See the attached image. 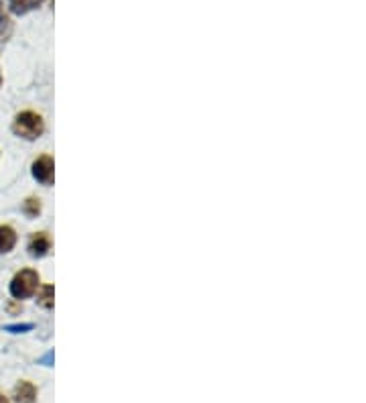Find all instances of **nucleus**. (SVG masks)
Wrapping results in <instances>:
<instances>
[{
    "instance_id": "obj_1",
    "label": "nucleus",
    "mask_w": 366,
    "mask_h": 403,
    "mask_svg": "<svg viewBox=\"0 0 366 403\" xmlns=\"http://www.w3.org/2000/svg\"><path fill=\"white\" fill-rule=\"evenodd\" d=\"M13 131L20 139H27V141H35L39 139L43 131H45V124H43V118L35 113H20L13 122Z\"/></svg>"
},
{
    "instance_id": "obj_2",
    "label": "nucleus",
    "mask_w": 366,
    "mask_h": 403,
    "mask_svg": "<svg viewBox=\"0 0 366 403\" xmlns=\"http://www.w3.org/2000/svg\"><path fill=\"white\" fill-rule=\"evenodd\" d=\"M39 286V275L37 271L33 269H22L15 275L13 283H11V293L17 300H27L35 293V289Z\"/></svg>"
},
{
    "instance_id": "obj_3",
    "label": "nucleus",
    "mask_w": 366,
    "mask_h": 403,
    "mask_svg": "<svg viewBox=\"0 0 366 403\" xmlns=\"http://www.w3.org/2000/svg\"><path fill=\"white\" fill-rule=\"evenodd\" d=\"M33 177L41 181L43 186H51L53 184V159L49 155L39 157L33 163Z\"/></svg>"
},
{
    "instance_id": "obj_4",
    "label": "nucleus",
    "mask_w": 366,
    "mask_h": 403,
    "mask_svg": "<svg viewBox=\"0 0 366 403\" xmlns=\"http://www.w3.org/2000/svg\"><path fill=\"white\" fill-rule=\"evenodd\" d=\"M49 249H51V241H49V236L45 232L33 234V238L29 243V250H31L33 257H45Z\"/></svg>"
},
{
    "instance_id": "obj_5",
    "label": "nucleus",
    "mask_w": 366,
    "mask_h": 403,
    "mask_svg": "<svg viewBox=\"0 0 366 403\" xmlns=\"http://www.w3.org/2000/svg\"><path fill=\"white\" fill-rule=\"evenodd\" d=\"M35 399H37V389L33 383L20 381L15 387V402L17 403H35Z\"/></svg>"
},
{
    "instance_id": "obj_6",
    "label": "nucleus",
    "mask_w": 366,
    "mask_h": 403,
    "mask_svg": "<svg viewBox=\"0 0 366 403\" xmlns=\"http://www.w3.org/2000/svg\"><path fill=\"white\" fill-rule=\"evenodd\" d=\"M17 245V234L11 226H0V252H11Z\"/></svg>"
},
{
    "instance_id": "obj_7",
    "label": "nucleus",
    "mask_w": 366,
    "mask_h": 403,
    "mask_svg": "<svg viewBox=\"0 0 366 403\" xmlns=\"http://www.w3.org/2000/svg\"><path fill=\"white\" fill-rule=\"evenodd\" d=\"M11 2V11L17 13V15H25L33 8H37L43 0H8Z\"/></svg>"
},
{
    "instance_id": "obj_8",
    "label": "nucleus",
    "mask_w": 366,
    "mask_h": 403,
    "mask_svg": "<svg viewBox=\"0 0 366 403\" xmlns=\"http://www.w3.org/2000/svg\"><path fill=\"white\" fill-rule=\"evenodd\" d=\"M53 295H55L53 286H45V288L41 289V295H39V300H37L39 306L51 309V307H53Z\"/></svg>"
},
{
    "instance_id": "obj_9",
    "label": "nucleus",
    "mask_w": 366,
    "mask_h": 403,
    "mask_svg": "<svg viewBox=\"0 0 366 403\" xmlns=\"http://www.w3.org/2000/svg\"><path fill=\"white\" fill-rule=\"evenodd\" d=\"M11 31H13V23H11V19H8L6 15H2V13H0V41L8 37V35H11Z\"/></svg>"
},
{
    "instance_id": "obj_10",
    "label": "nucleus",
    "mask_w": 366,
    "mask_h": 403,
    "mask_svg": "<svg viewBox=\"0 0 366 403\" xmlns=\"http://www.w3.org/2000/svg\"><path fill=\"white\" fill-rule=\"evenodd\" d=\"M22 210L27 212L29 216H37L39 210H41V204H39V200H33V198H31V200L25 202V208H22Z\"/></svg>"
},
{
    "instance_id": "obj_11",
    "label": "nucleus",
    "mask_w": 366,
    "mask_h": 403,
    "mask_svg": "<svg viewBox=\"0 0 366 403\" xmlns=\"http://www.w3.org/2000/svg\"><path fill=\"white\" fill-rule=\"evenodd\" d=\"M33 324H13V326H6L8 332H15V334H19V332H27V330H31Z\"/></svg>"
},
{
    "instance_id": "obj_12",
    "label": "nucleus",
    "mask_w": 366,
    "mask_h": 403,
    "mask_svg": "<svg viewBox=\"0 0 366 403\" xmlns=\"http://www.w3.org/2000/svg\"><path fill=\"white\" fill-rule=\"evenodd\" d=\"M41 363H43V365H47V366L51 365V363H53V352H47V354L41 359Z\"/></svg>"
},
{
    "instance_id": "obj_13",
    "label": "nucleus",
    "mask_w": 366,
    "mask_h": 403,
    "mask_svg": "<svg viewBox=\"0 0 366 403\" xmlns=\"http://www.w3.org/2000/svg\"><path fill=\"white\" fill-rule=\"evenodd\" d=\"M0 403H8V399H6V397H4L2 393H0Z\"/></svg>"
},
{
    "instance_id": "obj_14",
    "label": "nucleus",
    "mask_w": 366,
    "mask_h": 403,
    "mask_svg": "<svg viewBox=\"0 0 366 403\" xmlns=\"http://www.w3.org/2000/svg\"><path fill=\"white\" fill-rule=\"evenodd\" d=\"M0 84H2V76H0Z\"/></svg>"
}]
</instances>
